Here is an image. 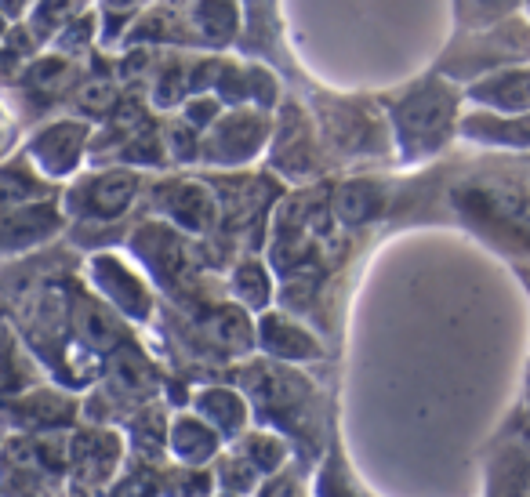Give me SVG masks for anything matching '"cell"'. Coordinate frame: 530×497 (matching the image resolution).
Masks as SVG:
<instances>
[{
    "label": "cell",
    "instance_id": "obj_4",
    "mask_svg": "<svg viewBox=\"0 0 530 497\" xmlns=\"http://www.w3.org/2000/svg\"><path fill=\"white\" fill-rule=\"evenodd\" d=\"M516 222H520L523 236H527V240H530V204H527V207H520V211H516Z\"/></svg>",
    "mask_w": 530,
    "mask_h": 497
},
{
    "label": "cell",
    "instance_id": "obj_2",
    "mask_svg": "<svg viewBox=\"0 0 530 497\" xmlns=\"http://www.w3.org/2000/svg\"><path fill=\"white\" fill-rule=\"evenodd\" d=\"M131 193H135V178L131 175L102 178L99 189H95V211H102V215H117V211L128 207Z\"/></svg>",
    "mask_w": 530,
    "mask_h": 497
},
{
    "label": "cell",
    "instance_id": "obj_1",
    "mask_svg": "<svg viewBox=\"0 0 530 497\" xmlns=\"http://www.w3.org/2000/svg\"><path fill=\"white\" fill-rule=\"evenodd\" d=\"M447 117H451V98L436 88L414 95L400 113L407 135H436V131L447 124Z\"/></svg>",
    "mask_w": 530,
    "mask_h": 497
},
{
    "label": "cell",
    "instance_id": "obj_3",
    "mask_svg": "<svg viewBox=\"0 0 530 497\" xmlns=\"http://www.w3.org/2000/svg\"><path fill=\"white\" fill-rule=\"evenodd\" d=\"M480 95L505 109H516L523 102H530V77H501V84H494L491 91H480Z\"/></svg>",
    "mask_w": 530,
    "mask_h": 497
}]
</instances>
